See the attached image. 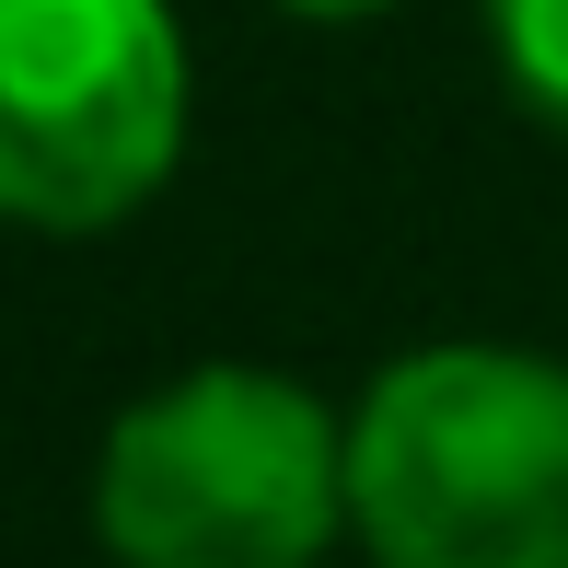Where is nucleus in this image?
Wrapping results in <instances>:
<instances>
[{"instance_id":"1","label":"nucleus","mask_w":568,"mask_h":568,"mask_svg":"<svg viewBox=\"0 0 568 568\" xmlns=\"http://www.w3.org/2000/svg\"><path fill=\"white\" fill-rule=\"evenodd\" d=\"M348 534L372 568H568V359L442 337L348 406Z\"/></svg>"},{"instance_id":"2","label":"nucleus","mask_w":568,"mask_h":568,"mask_svg":"<svg viewBox=\"0 0 568 568\" xmlns=\"http://www.w3.org/2000/svg\"><path fill=\"white\" fill-rule=\"evenodd\" d=\"M93 534L116 568H314L348 534V418L291 372L197 359L116 406Z\"/></svg>"},{"instance_id":"3","label":"nucleus","mask_w":568,"mask_h":568,"mask_svg":"<svg viewBox=\"0 0 568 568\" xmlns=\"http://www.w3.org/2000/svg\"><path fill=\"white\" fill-rule=\"evenodd\" d=\"M197 59L174 0H0V221L116 232L186 163Z\"/></svg>"},{"instance_id":"4","label":"nucleus","mask_w":568,"mask_h":568,"mask_svg":"<svg viewBox=\"0 0 568 568\" xmlns=\"http://www.w3.org/2000/svg\"><path fill=\"white\" fill-rule=\"evenodd\" d=\"M487 12V59H499L510 105L568 140V0H476Z\"/></svg>"},{"instance_id":"5","label":"nucleus","mask_w":568,"mask_h":568,"mask_svg":"<svg viewBox=\"0 0 568 568\" xmlns=\"http://www.w3.org/2000/svg\"><path fill=\"white\" fill-rule=\"evenodd\" d=\"M291 23H372V12H395V0H278Z\"/></svg>"}]
</instances>
